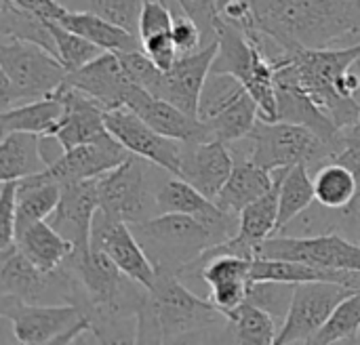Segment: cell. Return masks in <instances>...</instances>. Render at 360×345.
<instances>
[{"label": "cell", "instance_id": "obj_1", "mask_svg": "<svg viewBox=\"0 0 360 345\" xmlns=\"http://www.w3.org/2000/svg\"><path fill=\"white\" fill-rule=\"evenodd\" d=\"M228 316L190 291L177 274L156 272L137 314L135 344H226Z\"/></svg>", "mask_w": 360, "mask_h": 345}, {"label": "cell", "instance_id": "obj_2", "mask_svg": "<svg viewBox=\"0 0 360 345\" xmlns=\"http://www.w3.org/2000/svg\"><path fill=\"white\" fill-rule=\"evenodd\" d=\"M255 30L291 46H346L360 36V0H251Z\"/></svg>", "mask_w": 360, "mask_h": 345}, {"label": "cell", "instance_id": "obj_3", "mask_svg": "<svg viewBox=\"0 0 360 345\" xmlns=\"http://www.w3.org/2000/svg\"><path fill=\"white\" fill-rule=\"evenodd\" d=\"M234 158H247L266 171L308 164L314 175L340 154V143H329L312 129L285 120H257L249 135L230 143Z\"/></svg>", "mask_w": 360, "mask_h": 345}, {"label": "cell", "instance_id": "obj_4", "mask_svg": "<svg viewBox=\"0 0 360 345\" xmlns=\"http://www.w3.org/2000/svg\"><path fill=\"white\" fill-rule=\"evenodd\" d=\"M0 105L11 110L21 101H34L55 95L68 70L57 55L40 44L0 36Z\"/></svg>", "mask_w": 360, "mask_h": 345}, {"label": "cell", "instance_id": "obj_5", "mask_svg": "<svg viewBox=\"0 0 360 345\" xmlns=\"http://www.w3.org/2000/svg\"><path fill=\"white\" fill-rule=\"evenodd\" d=\"M131 228L156 272L177 276H181V272L205 251L224 242L202 221L184 213H158L146 221L133 223Z\"/></svg>", "mask_w": 360, "mask_h": 345}, {"label": "cell", "instance_id": "obj_6", "mask_svg": "<svg viewBox=\"0 0 360 345\" xmlns=\"http://www.w3.org/2000/svg\"><path fill=\"white\" fill-rule=\"evenodd\" d=\"M217 55L211 72L236 76L247 91L253 95L262 120H278V101L274 74L276 67L272 59L264 53L253 36L243 27L228 21H219L217 30Z\"/></svg>", "mask_w": 360, "mask_h": 345}, {"label": "cell", "instance_id": "obj_7", "mask_svg": "<svg viewBox=\"0 0 360 345\" xmlns=\"http://www.w3.org/2000/svg\"><path fill=\"white\" fill-rule=\"evenodd\" d=\"M0 316L13 325V335L23 345L78 344L93 325L86 312L74 304H30L0 295Z\"/></svg>", "mask_w": 360, "mask_h": 345}, {"label": "cell", "instance_id": "obj_8", "mask_svg": "<svg viewBox=\"0 0 360 345\" xmlns=\"http://www.w3.org/2000/svg\"><path fill=\"white\" fill-rule=\"evenodd\" d=\"M154 162L131 154L122 164L99 177V209L127 223L158 215L156 194L167 177L154 173Z\"/></svg>", "mask_w": 360, "mask_h": 345}, {"label": "cell", "instance_id": "obj_9", "mask_svg": "<svg viewBox=\"0 0 360 345\" xmlns=\"http://www.w3.org/2000/svg\"><path fill=\"white\" fill-rule=\"evenodd\" d=\"M255 259H295L327 270H344V272L360 274V242L344 234H321V236L276 234L257 247Z\"/></svg>", "mask_w": 360, "mask_h": 345}, {"label": "cell", "instance_id": "obj_10", "mask_svg": "<svg viewBox=\"0 0 360 345\" xmlns=\"http://www.w3.org/2000/svg\"><path fill=\"white\" fill-rule=\"evenodd\" d=\"M356 289L340 282H302L295 285L293 301L285 323L281 325L276 345L310 344L331 312Z\"/></svg>", "mask_w": 360, "mask_h": 345}, {"label": "cell", "instance_id": "obj_11", "mask_svg": "<svg viewBox=\"0 0 360 345\" xmlns=\"http://www.w3.org/2000/svg\"><path fill=\"white\" fill-rule=\"evenodd\" d=\"M105 126L131 154L143 160H150L158 164L160 169L169 171L171 175L179 177L184 141H177L158 133L127 105L108 110Z\"/></svg>", "mask_w": 360, "mask_h": 345}, {"label": "cell", "instance_id": "obj_12", "mask_svg": "<svg viewBox=\"0 0 360 345\" xmlns=\"http://www.w3.org/2000/svg\"><path fill=\"white\" fill-rule=\"evenodd\" d=\"M91 249L105 253L133 280L141 282L148 289L154 287L156 268L137 240L131 223L116 219L99 209L91 228Z\"/></svg>", "mask_w": 360, "mask_h": 345}, {"label": "cell", "instance_id": "obj_13", "mask_svg": "<svg viewBox=\"0 0 360 345\" xmlns=\"http://www.w3.org/2000/svg\"><path fill=\"white\" fill-rule=\"evenodd\" d=\"M129 156L131 152L108 131L89 143L65 150V154L55 164L38 173L36 177L40 181H49L57 185L84 181V179H97L105 175L108 171L116 169L118 164H122Z\"/></svg>", "mask_w": 360, "mask_h": 345}, {"label": "cell", "instance_id": "obj_14", "mask_svg": "<svg viewBox=\"0 0 360 345\" xmlns=\"http://www.w3.org/2000/svg\"><path fill=\"white\" fill-rule=\"evenodd\" d=\"M97 179H84L61 185L59 202L49 217V223L74 245V251L91 249V228L95 213L99 211Z\"/></svg>", "mask_w": 360, "mask_h": 345}, {"label": "cell", "instance_id": "obj_15", "mask_svg": "<svg viewBox=\"0 0 360 345\" xmlns=\"http://www.w3.org/2000/svg\"><path fill=\"white\" fill-rule=\"evenodd\" d=\"M65 84L76 86L95 101H99L105 108V112L127 105V99L135 89V82L127 74L118 53L110 51L89 61L84 67L68 72Z\"/></svg>", "mask_w": 360, "mask_h": 345}, {"label": "cell", "instance_id": "obj_16", "mask_svg": "<svg viewBox=\"0 0 360 345\" xmlns=\"http://www.w3.org/2000/svg\"><path fill=\"white\" fill-rule=\"evenodd\" d=\"M127 108H131L152 129H156L158 133H162L171 139H177L184 143L215 139L202 120H198L196 116H190L188 112H184L175 103L160 99V97L148 93L146 89L137 86V84L127 99Z\"/></svg>", "mask_w": 360, "mask_h": 345}, {"label": "cell", "instance_id": "obj_17", "mask_svg": "<svg viewBox=\"0 0 360 345\" xmlns=\"http://www.w3.org/2000/svg\"><path fill=\"white\" fill-rule=\"evenodd\" d=\"M234 169V154L221 139L184 143L179 177L215 200Z\"/></svg>", "mask_w": 360, "mask_h": 345}, {"label": "cell", "instance_id": "obj_18", "mask_svg": "<svg viewBox=\"0 0 360 345\" xmlns=\"http://www.w3.org/2000/svg\"><path fill=\"white\" fill-rule=\"evenodd\" d=\"M274 84H276V101H278V120L304 124L312 129L316 135H321L325 141L342 145V129L300 86V82L295 80V76L287 65H276Z\"/></svg>", "mask_w": 360, "mask_h": 345}, {"label": "cell", "instance_id": "obj_19", "mask_svg": "<svg viewBox=\"0 0 360 345\" xmlns=\"http://www.w3.org/2000/svg\"><path fill=\"white\" fill-rule=\"evenodd\" d=\"M219 42H211L194 53L179 55L175 65L165 72V82L160 91V99H167L188 112L190 116L198 118V101L207 76L211 74Z\"/></svg>", "mask_w": 360, "mask_h": 345}, {"label": "cell", "instance_id": "obj_20", "mask_svg": "<svg viewBox=\"0 0 360 345\" xmlns=\"http://www.w3.org/2000/svg\"><path fill=\"white\" fill-rule=\"evenodd\" d=\"M55 95L63 103V116L55 126L53 135L63 143L65 150L89 143L101 137L103 133H108L105 108L99 101H95L80 89L70 86L65 82Z\"/></svg>", "mask_w": 360, "mask_h": 345}, {"label": "cell", "instance_id": "obj_21", "mask_svg": "<svg viewBox=\"0 0 360 345\" xmlns=\"http://www.w3.org/2000/svg\"><path fill=\"white\" fill-rule=\"evenodd\" d=\"M274 185V175L247 158H234V169L215 198V204L226 213L240 215L245 207L264 196Z\"/></svg>", "mask_w": 360, "mask_h": 345}, {"label": "cell", "instance_id": "obj_22", "mask_svg": "<svg viewBox=\"0 0 360 345\" xmlns=\"http://www.w3.org/2000/svg\"><path fill=\"white\" fill-rule=\"evenodd\" d=\"M61 25L68 30L80 34L82 38L91 40L93 44L101 46L103 51L110 53H124V51H135L141 48V38L139 34H133L91 11H72L68 8L61 19H57Z\"/></svg>", "mask_w": 360, "mask_h": 345}, {"label": "cell", "instance_id": "obj_23", "mask_svg": "<svg viewBox=\"0 0 360 345\" xmlns=\"http://www.w3.org/2000/svg\"><path fill=\"white\" fill-rule=\"evenodd\" d=\"M49 164L40 154V135L13 131L2 133L0 141V179H25L46 171Z\"/></svg>", "mask_w": 360, "mask_h": 345}, {"label": "cell", "instance_id": "obj_24", "mask_svg": "<svg viewBox=\"0 0 360 345\" xmlns=\"http://www.w3.org/2000/svg\"><path fill=\"white\" fill-rule=\"evenodd\" d=\"M17 249L42 272H53L74 253V245L65 240L49 221H38L17 234Z\"/></svg>", "mask_w": 360, "mask_h": 345}, {"label": "cell", "instance_id": "obj_25", "mask_svg": "<svg viewBox=\"0 0 360 345\" xmlns=\"http://www.w3.org/2000/svg\"><path fill=\"white\" fill-rule=\"evenodd\" d=\"M61 116H63V103L57 95H51V97L15 105L11 110H2L0 131L2 133L25 131V133H36V135H53Z\"/></svg>", "mask_w": 360, "mask_h": 345}, {"label": "cell", "instance_id": "obj_26", "mask_svg": "<svg viewBox=\"0 0 360 345\" xmlns=\"http://www.w3.org/2000/svg\"><path fill=\"white\" fill-rule=\"evenodd\" d=\"M61 196V185L40 181L36 175L17 181V219H15V238L30 226L46 221Z\"/></svg>", "mask_w": 360, "mask_h": 345}, {"label": "cell", "instance_id": "obj_27", "mask_svg": "<svg viewBox=\"0 0 360 345\" xmlns=\"http://www.w3.org/2000/svg\"><path fill=\"white\" fill-rule=\"evenodd\" d=\"M226 316H228L226 344L276 345L281 327L262 308L245 301L238 308L226 312Z\"/></svg>", "mask_w": 360, "mask_h": 345}, {"label": "cell", "instance_id": "obj_28", "mask_svg": "<svg viewBox=\"0 0 360 345\" xmlns=\"http://www.w3.org/2000/svg\"><path fill=\"white\" fill-rule=\"evenodd\" d=\"M0 36L34 42L57 55V44L49 19L15 4L13 0H0Z\"/></svg>", "mask_w": 360, "mask_h": 345}, {"label": "cell", "instance_id": "obj_29", "mask_svg": "<svg viewBox=\"0 0 360 345\" xmlns=\"http://www.w3.org/2000/svg\"><path fill=\"white\" fill-rule=\"evenodd\" d=\"M316 200L314 177L308 164H295L285 171L278 185V230L276 234L300 213H304ZM274 234V236H276Z\"/></svg>", "mask_w": 360, "mask_h": 345}, {"label": "cell", "instance_id": "obj_30", "mask_svg": "<svg viewBox=\"0 0 360 345\" xmlns=\"http://www.w3.org/2000/svg\"><path fill=\"white\" fill-rule=\"evenodd\" d=\"M314 194L327 209H348L360 198L359 179L348 167L327 162L314 173Z\"/></svg>", "mask_w": 360, "mask_h": 345}, {"label": "cell", "instance_id": "obj_31", "mask_svg": "<svg viewBox=\"0 0 360 345\" xmlns=\"http://www.w3.org/2000/svg\"><path fill=\"white\" fill-rule=\"evenodd\" d=\"M360 335V289L350 293L331 312L327 323L314 335L310 345L359 344Z\"/></svg>", "mask_w": 360, "mask_h": 345}, {"label": "cell", "instance_id": "obj_32", "mask_svg": "<svg viewBox=\"0 0 360 345\" xmlns=\"http://www.w3.org/2000/svg\"><path fill=\"white\" fill-rule=\"evenodd\" d=\"M51 32L55 36V44H57V57L61 59V63L65 65L68 72H76L80 67H84L89 61L97 59L99 55H103L105 51L97 44H93L91 40L82 38L80 34L68 30L65 25H61L55 19H49Z\"/></svg>", "mask_w": 360, "mask_h": 345}, {"label": "cell", "instance_id": "obj_33", "mask_svg": "<svg viewBox=\"0 0 360 345\" xmlns=\"http://www.w3.org/2000/svg\"><path fill=\"white\" fill-rule=\"evenodd\" d=\"M65 8L72 11H91L133 34L139 27V13L143 0H59Z\"/></svg>", "mask_w": 360, "mask_h": 345}, {"label": "cell", "instance_id": "obj_34", "mask_svg": "<svg viewBox=\"0 0 360 345\" xmlns=\"http://www.w3.org/2000/svg\"><path fill=\"white\" fill-rule=\"evenodd\" d=\"M295 285L281 280H251L247 291V301L268 312L278 327L285 323L291 301H293Z\"/></svg>", "mask_w": 360, "mask_h": 345}, {"label": "cell", "instance_id": "obj_35", "mask_svg": "<svg viewBox=\"0 0 360 345\" xmlns=\"http://www.w3.org/2000/svg\"><path fill=\"white\" fill-rule=\"evenodd\" d=\"M127 74L131 76V80L146 89L148 93L152 95H160L162 91V82H165V70H160L148 55L143 48H135V51H124V53H118Z\"/></svg>", "mask_w": 360, "mask_h": 345}, {"label": "cell", "instance_id": "obj_36", "mask_svg": "<svg viewBox=\"0 0 360 345\" xmlns=\"http://www.w3.org/2000/svg\"><path fill=\"white\" fill-rule=\"evenodd\" d=\"M175 2L200 27L205 46L217 40V30L221 21L217 0H175Z\"/></svg>", "mask_w": 360, "mask_h": 345}, {"label": "cell", "instance_id": "obj_37", "mask_svg": "<svg viewBox=\"0 0 360 345\" xmlns=\"http://www.w3.org/2000/svg\"><path fill=\"white\" fill-rule=\"evenodd\" d=\"M17 181H2L0 190V253L15 249V219H17Z\"/></svg>", "mask_w": 360, "mask_h": 345}, {"label": "cell", "instance_id": "obj_38", "mask_svg": "<svg viewBox=\"0 0 360 345\" xmlns=\"http://www.w3.org/2000/svg\"><path fill=\"white\" fill-rule=\"evenodd\" d=\"M165 2H167V4L171 6V11H173L171 36H173V40H175V44H177V48H179V53L186 55V53H194V51L202 48V46H205L202 32H200V27L194 23V19H190V17L179 8V4H177L175 0H165Z\"/></svg>", "mask_w": 360, "mask_h": 345}, {"label": "cell", "instance_id": "obj_39", "mask_svg": "<svg viewBox=\"0 0 360 345\" xmlns=\"http://www.w3.org/2000/svg\"><path fill=\"white\" fill-rule=\"evenodd\" d=\"M249 285H251V280L243 278V276L215 280L213 285H209V299L226 314L247 301Z\"/></svg>", "mask_w": 360, "mask_h": 345}, {"label": "cell", "instance_id": "obj_40", "mask_svg": "<svg viewBox=\"0 0 360 345\" xmlns=\"http://www.w3.org/2000/svg\"><path fill=\"white\" fill-rule=\"evenodd\" d=\"M173 27V11L165 0H143L139 13V38H150L156 34H167Z\"/></svg>", "mask_w": 360, "mask_h": 345}, {"label": "cell", "instance_id": "obj_41", "mask_svg": "<svg viewBox=\"0 0 360 345\" xmlns=\"http://www.w3.org/2000/svg\"><path fill=\"white\" fill-rule=\"evenodd\" d=\"M141 48H143L146 55H148L160 70H165V72H169V70L175 65L177 57L181 55L179 48H177V44H175V40H173V36H171V32H167V34H156V36H150V38H143V40H141Z\"/></svg>", "mask_w": 360, "mask_h": 345}, {"label": "cell", "instance_id": "obj_42", "mask_svg": "<svg viewBox=\"0 0 360 345\" xmlns=\"http://www.w3.org/2000/svg\"><path fill=\"white\" fill-rule=\"evenodd\" d=\"M13 2L32 11V13H38L46 19H55V21L61 19L68 11L59 0H13Z\"/></svg>", "mask_w": 360, "mask_h": 345}, {"label": "cell", "instance_id": "obj_43", "mask_svg": "<svg viewBox=\"0 0 360 345\" xmlns=\"http://www.w3.org/2000/svg\"><path fill=\"white\" fill-rule=\"evenodd\" d=\"M350 211H352V223H350V232H348V238L360 242V213L356 211L354 204H350Z\"/></svg>", "mask_w": 360, "mask_h": 345}, {"label": "cell", "instance_id": "obj_44", "mask_svg": "<svg viewBox=\"0 0 360 345\" xmlns=\"http://www.w3.org/2000/svg\"><path fill=\"white\" fill-rule=\"evenodd\" d=\"M359 344H360V335H359Z\"/></svg>", "mask_w": 360, "mask_h": 345}]
</instances>
